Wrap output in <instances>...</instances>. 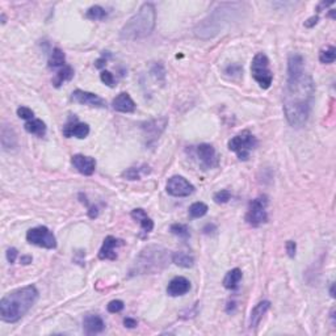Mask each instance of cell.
I'll use <instances>...</instances> for the list:
<instances>
[{
    "label": "cell",
    "mask_w": 336,
    "mask_h": 336,
    "mask_svg": "<svg viewBox=\"0 0 336 336\" xmlns=\"http://www.w3.org/2000/svg\"><path fill=\"white\" fill-rule=\"evenodd\" d=\"M315 93V84L309 74L302 72L288 76L284 91V113L289 125L299 129L307 123L311 102Z\"/></svg>",
    "instance_id": "6da1fadb"
},
{
    "label": "cell",
    "mask_w": 336,
    "mask_h": 336,
    "mask_svg": "<svg viewBox=\"0 0 336 336\" xmlns=\"http://www.w3.org/2000/svg\"><path fill=\"white\" fill-rule=\"evenodd\" d=\"M38 290L34 285L19 288L4 295L0 301V318L3 322L16 323L37 302Z\"/></svg>",
    "instance_id": "7a4b0ae2"
},
{
    "label": "cell",
    "mask_w": 336,
    "mask_h": 336,
    "mask_svg": "<svg viewBox=\"0 0 336 336\" xmlns=\"http://www.w3.org/2000/svg\"><path fill=\"white\" fill-rule=\"evenodd\" d=\"M245 4L242 3H222L211 12L206 19L201 21L194 29V34L198 38L209 40L221 33L233 20H237L243 11Z\"/></svg>",
    "instance_id": "3957f363"
},
{
    "label": "cell",
    "mask_w": 336,
    "mask_h": 336,
    "mask_svg": "<svg viewBox=\"0 0 336 336\" xmlns=\"http://www.w3.org/2000/svg\"><path fill=\"white\" fill-rule=\"evenodd\" d=\"M156 23V11L153 3L141 6L134 16L121 28L120 40L123 41H137L149 37L153 33Z\"/></svg>",
    "instance_id": "277c9868"
},
{
    "label": "cell",
    "mask_w": 336,
    "mask_h": 336,
    "mask_svg": "<svg viewBox=\"0 0 336 336\" xmlns=\"http://www.w3.org/2000/svg\"><path fill=\"white\" fill-rule=\"evenodd\" d=\"M171 256L166 248L162 246H147L137 256L129 269V276L154 275L163 271L170 264Z\"/></svg>",
    "instance_id": "5b68a950"
},
{
    "label": "cell",
    "mask_w": 336,
    "mask_h": 336,
    "mask_svg": "<svg viewBox=\"0 0 336 336\" xmlns=\"http://www.w3.org/2000/svg\"><path fill=\"white\" fill-rule=\"evenodd\" d=\"M258 146V140L250 130H243L229 141V150L237 154L241 160H248L252 150Z\"/></svg>",
    "instance_id": "8992f818"
},
{
    "label": "cell",
    "mask_w": 336,
    "mask_h": 336,
    "mask_svg": "<svg viewBox=\"0 0 336 336\" xmlns=\"http://www.w3.org/2000/svg\"><path fill=\"white\" fill-rule=\"evenodd\" d=\"M251 75L263 89H268L273 82V74L269 68V59L264 53H258L252 59Z\"/></svg>",
    "instance_id": "52a82bcc"
},
{
    "label": "cell",
    "mask_w": 336,
    "mask_h": 336,
    "mask_svg": "<svg viewBox=\"0 0 336 336\" xmlns=\"http://www.w3.org/2000/svg\"><path fill=\"white\" fill-rule=\"evenodd\" d=\"M268 196L262 194L256 197L248 205V210L246 213V222L252 228H259L260 225L265 223L268 221V213H267V206H268Z\"/></svg>",
    "instance_id": "ba28073f"
},
{
    "label": "cell",
    "mask_w": 336,
    "mask_h": 336,
    "mask_svg": "<svg viewBox=\"0 0 336 336\" xmlns=\"http://www.w3.org/2000/svg\"><path fill=\"white\" fill-rule=\"evenodd\" d=\"M27 241L31 245L48 248V250H54L57 247V239L46 226H37V228L31 229L27 233Z\"/></svg>",
    "instance_id": "9c48e42d"
},
{
    "label": "cell",
    "mask_w": 336,
    "mask_h": 336,
    "mask_svg": "<svg viewBox=\"0 0 336 336\" xmlns=\"http://www.w3.org/2000/svg\"><path fill=\"white\" fill-rule=\"evenodd\" d=\"M167 124H168L167 117H159V119L150 120L147 123L141 124V130H142L143 138L146 141L147 146H153L154 143L159 140L162 133L166 130Z\"/></svg>",
    "instance_id": "30bf717a"
},
{
    "label": "cell",
    "mask_w": 336,
    "mask_h": 336,
    "mask_svg": "<svg viewBox=\"0 0 336 336\" xmlns=\"http://www.w3.org/2000/svg\"><path fill=\"white\" fill-rule=\"evenodd\" d=\"M166 190L167 193L173 197H188L194 192V187L193 184H190L185 177L175 175V176H171L167 181Z\"/></svg>",
    "instance_id": "8fae6325"
},
{
    "label": "cell",
    "mask_w": 336,
    "mask_h": 336,
    "mask_svg": "<svg viewBox=\"0 0 336 336\" xmlns=\"http://www.w3.org/2000/svg\"><path fill=\"white\" fill-rule=\"evenodd\" d=\"M72 101L82 104V105L92 106V108H106V102L104 98H101L96 93L92 92L82 91V89H75L71 95Z\"/></svg>",
    "instance_id": "7c38bea8"
},
{
    "label": "cell",
    "mask_w": 336,
    "mask_h": 336,
    "mask_svg": "<svg viewBox=\"0 0 336 336\" xmlns=\"http://www.w3.org/2000/svg\"><path fill=\"white\" fill-rule=\"evenodd\" d=\"M197 156L201 162V166L204 168H214L218 166V158L215 149L209 143H201L196 149Z\"/></svg>",
    "instance_id": "4fadbf2b"
},
{
    "label": "cell",
    "mask_w": 336,
    "mask_h": 336,
    "mask_svg": "<svg viewBox=\"0 0 336 336\" xmlns=\"http://www.w3.org/2000/svg\"><path fill=\"white\" fill-rule=\"evenodd\" d=\"M62 132H63V136L67 137V138L76 137L79 140H84L85 137L89 134V126L87 124L79 123L76 117H71L67 121V124L63 126Z\"/></svg>",
    "instance_id": "5bb4252c"
},
{
    "label": "cell",
    "mask_w": 336,
    "mask_h": 336,
    "mask_svg": "<svg viewBox=\"0 0 336 336\" xmlns=\"http://www.w3.org/2000/svg\"><path fill=\"white\" fill-rule=\"evenodd\" d=\"M124 246V241L117 239L112 235H109L104 239L100 251H98V259L100 260H116L117 259V248Z\"/></svg>",
    "instance_id": "9a60e30c"
},
{
    "label": "cell",
    "mask_w": 336,
    "mask_h": 336,
    "mask_svg": "<svg viewBox=\"0 0 336 336\" xmlns=\"http://www.w3.org/2000/svg\"><path fill=\"white\" fill-rule=\"evenodd\" d=\"M71 164L79 173L84 176H91L96 170V160L91 156H85L82 154H76L71 158Z\"/></svg>",
    "instance_id": "2e32d148"
},
{
    "label": "cell",
    "mask_w": 336,
    "mask_h": 336,
    "mask_svg": "<svg viewBox=\"0 0 336 336\" xmlns=\"http://www.w3.org/2000/svg\"><path fill=\"white\" fill-rule=\"evenodd\" d=\"M190 289L189 280L183 277V276H177L173 277L167 286V294L171 297H180V295L187 294Z\"/></svg>",
    "instance_id": "e0dca14e"
},
{
    "label": "cell",
    "mask_w": 336,
    "mask_h": 336,
    "mask_svg": "<svg viewBox=\"0 0 336 336\" xmlns=\"http://www.w3.org/2000/svg\"><path fill=\"white\" fill-rule=\"evenodd\" d=\"M112 106L116 112L120 113H133L137 108L136 102L130 97L128 92H121L120 95L116 96L112 102Z\"/></svg>",
    "instance_id": "ac0fdd59"
},
{
    "label": "cell",
    "mask_w": 336,
    "mask_h": 336,
    "mask_svg": "<svg viewBox=\"0 0 336 336\" xmlns=\"http://www.w3.org/2000/svg\"><path fill=\"white\" fill-rule=\"evenodd\" d=\"M83 329L85 335H96L105 329V323L100 315L89 314L83 320Z\"/></svg>",
    "instance_id": "d6986e66"
},
{
    "label": "cell",
    "mask_w": 336,
    "mask_h": 336,
    "mask_svg": "<svg viewBox=\"0 0 336 336\" xmlns=\"http://www.w3.org/2000/svg\"><path fill=\"white\" fill-rule=\"evenodd\" d=\"M132 218L134 221H138L141 225V237L145 238L147 235L154 230V222L153 219L149 217L146 214V211L141 209V207H137L134 210H132Z\"/></svg>",
    "instance_id": "ffe728a7"
},
{
    "label": "cell",
    "mask_w": 336,
    "mask_h": 336,
    "mask_svg": "<svg viewBox=\"0 0 336 336\" xmlns=\"http://www.w3.org/2000/svg\"><path fill=\"white\" fill-rule=\"evenodd\" d=\"M269 307H271L269 301H262L255 306L251 311V316H250V328H256L259 326V323L262 322L263 316L267 314Z\"/></svg>",
    "instance_id": "44dd1931"
},
{
    "label": "cell",
    "mask_w": 336,
    "mask_h": 336,
    "mask_svg": "<svg viewBox=\"0 0 336 336\" xmlns=\"http://www.w3.org/2000/svg\"><path fill=\"white\" fill-rule=\"evenodd\" d=\"M2 146L6 151L16 149L17 146V136L15 130L12 128H8L7 125H4L2 128Z\"/></svg>",
    "instance_id": "7402d4cb"
},
{
    "label": "cell",
    "mask_w": 336,
    "mask_h": 336,
    "mask_svg": "<svg viewBox=\"0 0 336 336\" xmlns=\"http://www.w3.org/2000/svg\"><path fill=\"white\" fill-rule=\"evenodd\" d=\"M305 72L303 70V58L302 55L293 53L288 57V76H294Z\"/></svg>",
    "instance_id": "603a6c76"
},
{
    "label": "cell",
    "mask_w": 336,
    "mask_h": 336,
    "mask_svg": "<svg viewBox=\"0 0 336 336\" xmlns=\"http://www.w3.org/2000/svg\"><path fill=\"white\" fill-rule=\"evenodd\" d=\"M242 277H243V273L239 268H234L229 271L226 273L223 279V286L229 290H235V289L239 286V282H241Z\"/></svg>",
    "instance_id": "cb8c5ba5"
},
{
    "label": "cell",
    "mask_w": 336,
    "mask_h": 336,
    "mask_svg": "<svg viewBox=\"0 0 336 336\" xmlns=\"http://www.w3.org/2000/svg\"><path fill=\"white\" fill-rule=\"evenodd\" d=\"M72 78H74V68H72L71 66L66 65L65 67H62L61 70L57 72L55 78L53 79V84H54L55 88H59V87H62L63 83L71 80Z\"/></svg>",
    "instance_id": "d4e9b609"
},
{
    "label": "cell",
    "mask_w": 336,
    "mask_h": 336,
    "mask_svg": "<svg viewBox=\"0 0 336 336\" xmlns=\"http://www.w3.org/2000/svg\"><path fill=\"white\" fill-rule=\"evenodd\" d=\"M24 128L28 133L34 134V136L44 137L45 134H46V125H45V123L42 120L33 119L31 120V121H27Z\"/></svg>",
    "instance_id": "484cf974"
},
{
    "label": "cell",
    "mask_w": 336,
    "mask_h": 336,
    "mask_svg": "<svg viewBox=\"0 0 336 336\" xmlns=\"http://www.w3.org/2000/svg\"><path fill=\"white\" fill-rule=\"evenodd\" d=\"M171 260L181 268H192L194 264L193 256H190L189 254H185V252H173Z\"/></svg>",
    "instance_id": "4316f807"
},
{
    "label": "cell",
    "mask_w": 336,
    "mask_h": 336,
    "mask_svg": "<svg viewBox=\"0 0 336 336\" xmlns=\"http://www.w3.org/2000/svg\"><path fill=\"white\" fill-rule=\"evenodd\" d=\"M49 68H59V67H65L66 66V55L65 53L61 50L59 48H55L54 50L51 51L50 58H49Z\"/></svg>",
    "instance_id": "83f0119b"
},
{
    "label": "cell",
    "mask_w": 336,
    "mask_h": 336,
    "mask_svg": "<svg viewBox=\"0 0 336 336\" xmlns=\"http://www.w3.org/2000/svg\"><path fill=\"white\" fill-rule=\"evenodd\" d=\"M150 170L147 166H142V167H130L125 172H123V176L128 180H140L142 175L145 173H149Z\"/></svg>",
    "instance_id": "f1b7e54d"
},
{
    "label": "cell",
    "mask_w": 336,
    "mask_h": 336,
    "mask_svg": "<svg viewBox=\"0 0 336 336\" xmlns=\"http://www.w3.org/2000/svg\"><path fill=\"white\" fill-rule=\"evenodd\" d=\"M106 16H108V12L100 6H92L91 8H88V11L85 12V17L88 20L92 21H101L105 20Z\"/></svg>",
    "instance_id": "f546056e"
},
{
    "label": "cell",
    "mask_w": 336,
    "mask_h": 336,
    "mask_svg": "<svg viewBox=\"0 0 336 336\" xmlns=\"http://www.w3.org/2000/svg\"><path fill=\"white\" fill-rule=\"evenodd\" d=\"M336 59V49L333 46H327L326 49H322L319 53V61L323 65L333 63Z\"/></svg>",
    "instance_id": "4dcf8cb0"
},
{
    "label": "cell",
    "mask_w": 336,
    "mask_h": 336,
    "mask_svg": "<svg viewBox=\"0 0 336 336\" xmlns=\"http://www.w3.org/2000/svg\"><path fill=\"white\" fill-rule=\"evenodd\" d=\"M209 207L205 202H194L189 206V215L190 218H201L207 213Z\"/></svg>",
    "instance_id": "1f68e13d"
},
{
    "label": "cell",
    "mask_w": 336,
    "mask_h": 336,
    "mask_svg": "<svg viewBox=\"0 0 336 336\" xmlns=\"http://www.w3.org/2000/svg\"><path fill=\"white\" fill-rule=\"evenodd\" d=\"M170 231L173 235H176L179 238L188 239L190 237V230L187 225L183 223H173L170 228Z\"/></svg>",
    "instance_id": "d6a6232c"
},
{
    "label": "cell",
    "mask_w": 336,
    "mask_h": 336,
    "mask_svg": "<svg viewBox=\"0 0 336 336\" xmlns=\"http://www.w3.org/2000/svg\"><path fill=\"white\" fill-rule=\"evenodd\" d=\"M151 75H153L154 78H155L156 82L164 83V79H166V71H164L163 65H160V63H155L151 68Z\"/></svg>",
    "instance_id": "836d02e7"
},
{
    "label": "cell",
    "mask_w": 336,
    "mask_h": 336,
    "mask_svg": "<svg viewBox=\"0 0 336 336\" xmlns=\"http://www.w3.org/2000/svg\"><path fill=\"white\" fill-rule=\"evenodd\" d=\"M231 198V192L228 189H221L219 192L214 194L213 200L215 204H226Z\"/></svg>",
    "instance_id": "e575fe53"
},
{
    "label": "cell",
    "mask_w": 336,
    "mask_h": 336,
    "mask_svg": "<svg viewBox=\"0 0 336 336\" xmlns=\"http://www.w3.org/2000/svg\"><path fill=\"white\" fill-rule=\"evenodd\" d=\"M124 307H125V305H124V302L121 299H113V301H110V302L108 303L106 310H108L110 314H117V312L123 311Z\"/></svg>",
    "instance_id": "d590c367"
},
{
    "label": "cell",
    "mask_w": 336,
    "mask_h": 336,
    "mask_svg": "<svg viewBox=\"0 0 336 336\" xmlns=\"http://www.w3.org/2000/svg\"><path fill=\"white\" fill-rule=\"evenodd\" d=\"M100 79H101V82L104 83L105 85H108V87H110V88H113L115 87V76H113L112 72L109 71H102L101 74H100Z\"/></svg>",
    "instance_id": "8d00e7d4"
},
{
    "label": "cell",
    "mask_w": 336,
    "mask_h": 336,
    "mask_svg": "<svg viewBox=\"0 0 336 336\" xmlns=\"http://www.w3.org/2000/svg\"><path fill=\"white\" fill-rule=\"evenodd\" d=\"M17 116H19L20 119L31 121V120H33L34 117V112L32 109L27 108V106H20V108L17 109Z\"/></svg>",
    "instance_id": "74e56055"
},
{
    "label": "cell",
    "mask_w": 336,
    "mask_h": 336,
    "mask_svg": "<svg viewBox=\"0 0 336 336\" xmlns=\"http://www.w3.org/2000/svg\"><path fill=\"white\" fill-rule=\"evenodd\" d=\"M285 247H286V252H288L289 258H294L295 251H297V245H295V242L288 241L286 242Z\"/></svg>",
    "instance_id": "f35d334b"
},
{
    "label": "cell",
    "mask_w": 336,
    "mask_h": 336,
    "mask_svg": "<svg viewBox=\"0 0 336 336\" xmlns=\"http://www.w3.org/2000/svg\"><path fill=\"white\" fill-rule=\"evenodd\" d=\"M17 255H19V251H17L16 248H8L7 250V260L10 264H14L15 262H16L17 259Z\"/></svg>",
    "instance_id": "ab89813d"
},
{
    "label": "cell",
    "mask_w": 336,
    "mask_h": 336,
    "mask_svg": "<svg viewBox=\"0 0 336 336\" xmlns=\"http://www.w3.org/2000/svg\"><path fill=\"white\" fill-rule=\"evenodd\" d=\"M109 53H108V55H106L105 57V54H102V57L101 58H98L97 61L95 62V67L96 68H102L104 67V66L106 65V62H108V57H109Z\"/></svg>",
    "instance_id": "60d3db41"
},
{
    "label": "cell",
    "mask_w": 336,
    "mask_h": 336,
    "mask_svg": "<svg viewBox=\"0 0 336 336\" xmlns=\"http://www.w3.org/2000/svg\"><path fill=\"white\" fill-rule=\"evenodd\" d=\"M318 21H319V16H312V17H310V19H307L303 25H305L306 28H312L314 25L318 24Z\"/></svg>",
    "instance_id": "b9f144b4"
},
{
    "label": "cell",
    "mask_w": 336,
    "mask_h": 336,
    "mask_svg": "<svg viewBox=\"0 0 336 336\" xmlns=\"http://www.w3.org/2000/svg\"><path fill=\"white\" fill-rule=\"evenodd\" d=\"M124 326L128 327V328H136L138 326V322L136 319H133V318H125L124 319Z\"/></svg>",
    "instance_id": "7bdbcfd3"
},
{
    "label": "cell",
    "mask_w": 336,
    "mask_h": 336,
    "mask_svg": "<svg viewBox=\"0 0 336 336\" xmlns=\"http://www.w3.org/2000/svg\"><path fill=\"white\" fill-rule=\"evenodd\" d=\"M32 260H33V259H32V256H29V255H24V256H21V258H20V264H23V265L31 264Z\"/></svg>",
    "instance_id": "ee69618b"
},
{
    "label": "cell",
    "mask_w": 336,
    "mask_h": 336,
    "mask_svg": "<svg viewBox=\"0 0 336 336\" xmlns=\"http://www.w3.org/2000/svg\"><path fill=\"white\" fill-rule=\"evenodd\" d=\"M209 230H215V226H214V225H209V223H207L206 226H205V228H204V233H205V234H207V233L210 234L211 231H209Z\"/></svg>",
    "instance_id": "f6af8a7d"
},
{
    "label": "cell",
    "mask_w": 336,
    "mask_h": 336,
    "mask_svg": "<svg viewBox=\"0 0 336 336\" xmlns=\"http://www.w3.org/2000/svg\"><path fill=\"white\" fill-rule=\"evenodd\" d=\"M329 294H331V297H335V284L331 285V289H329Z\"/></svg>",
    "instance_id": "bcb514c9"
},
{
    "label": "cell",
    "mask_w": 336,
    "mask_h": 336,
    "mask_svg": "<svg viewBox=\"0 0 336 336\" xmlns=\"http://www.w3.org/2000/svg\"><path fill=\"white\" fill-rule=\"evenodd\" d=\"M2 24H6V16H4V14H2Z\"/></svg>",
    "instance_id": "7dc6e473"
}]
</instances>
